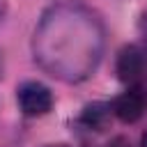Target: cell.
Wrapping results in <instances>:
<instances>
[{
    "label": "cell",
    "mask_w": 147,
    "mask_h": 147,
    "mask_svg": "<svg viewBox=\"0 0 147 147\" xmlns=\"http://www.w3.org/2000/svg\"><path fill=\"white\" fill-rule=\"evenodd\" d=\"M142 147H147V133H145V138H142Z\"/></svg>",
    "instance_id": "cell-7"
},
{
    "label": "cell",
    "mask_w": 147,
    "mask_h": 147,
    "mask_svg": "<svg viewBox=\"0 0 147 147\" xmlns=\"http://www.w3.org/2000/svg\"><path fill=\"white\" fill-rule=\"evenodd\" d=\"M46 147H69V145H46Z\"/></svg>",
    "instance_id": "cell-6"
},
{
    "label": "cell",
    "mask_w": 147,
    "mask_h": 147,
    "mask_svg": "<svg viewBox=\"0 0 147 147\" xmlns=\"http://www.w3.org/2000/svg\"><path fill=\"white\" fill-rule=\"evenodd\" d=\"M110 115H113L110 106H106V103H92V106H87V108L83 110L80 122H83L87 129L103 131V129L108 126V122H110Z\"/></svg>",
    "instance_id": "cell-4"
},
{
    "label": "cell",
    "mask_w": 147,
    "mask_h": 147,
    "mask_svg": "<svg viewBox=\"0 0 147 147\" xmlns=\"http://www.w3.org/2000/svg\"><path fill=\"white\" fill-rule=\"evenodd\" d=\"M110 110L124 124L138 122L145 115V110H147V90H145V85H129V90L122 92L113 101Z\"/></svg>",
    "instance_id": "cell-3"
},
{
    "label": "cell",
    "mask_w": 147,
    "mask_h": 147,
    "mask_svg": "<svg viewBox=\"0 0 147 147\" xmlns=\"http://www.w3.org/2000/svg\"><path fill=\"white\" fill-rule=\"evenodd\" d=\"M117 78L126 85H142L147 80V55L138 46H124L115 64Z\"/></svg>",
    "instance_id": "cell-2"
},
{
    "label": "cell",
    "mask_w": 147,
    "mask_h": 147,
    "mask_svg": "<svg viewBox=\"0 0 147 147\" xmlns=\"http://www.w3.org/2000/svg\"><path fill=\"white\" fill-rule=\"evenodd\" d=\"M140 37H142V41H145V46H147V11L142 14V18H140Z\"/></svg>",
    "instance_id": "cell-5"
},
{
    "label": "cell",
    "mask_w": 147,
    "mask_h": 147,
    "mask_svg": "<svg viewBox=\"0 0 147 147\" xmlns=\"http://www.w3.org/2000/svg\"><path fill=\"white\" fill-rule=\"evenodd\" d=\"M16 101L23 115L28 117H41L46 113H51L53 108V94L46 85L37 83V80H28L16 90Z\"/></svg>",
    "instance_id": "cell-1"
}]
</instances>
